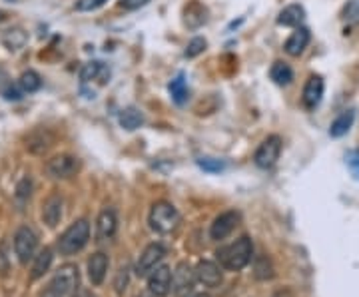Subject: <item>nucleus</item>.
Listing matches in <instances>:
<instances>
[{
  "instance_id": "c756f323",
  "label": "nucleus",
  "mask_w": 359,
  "mask_h": 297,
  "mask_svg": "<svg viewBox=\"0 0 359 297\" xmlns=\"http://www.w3.org/2000/svg\"><path fill=\"white\" fill-rule=\"evenodd\" d=\"M104 4H106V0H78L76 11H80V13H92V11L100 8Z\"/></svg>"
},
{
  "instance_id": "f03ea898",
  "label": "nucleus",
  "mask_w": 359,
  "mask_h": 297,
  "mask_svg": "<svg viewBox=\"0 0 359 297\" xmlns=\"http://www.w3.org/2000/svg\"><path fill=\"white\" fill-rule=\"evenodd\" d=\"M78 285V268L76 265H65L50 279V284L44 287L40 297H68L74 293Z\"/></svg>"
},
{
  "instance_id": "a211bd4d",
  "label": "nucleus",
  "mask_w": 359,
  "mask_h": 297,
  "mask_svg": "<svg viewBox=\"0 0 359 297\" xmlns=\"http://www.w3.org/2000/svg\"><path fill=\"white\" fill-rule=\"evenodd\" d=\"M60 218H62V200L58 195H52L42 207V220L46 221L50 228H54L60 221Z\"/></svg>"
},
{
  "instance_id": "f257e3e1",
  "label": "nucleus",
  "mask_w": 359,
  "mask_h": 297,
  "mask_svg": "<svg viewBox=\"0 0 359 297\" xmlns=\"http://www.w3.org/2000/svg\"><path fill=\"white\" fill-rule=\"evenodd\" d=\"M252 256H254V246H252V240L248 235L240 237L238 242H233L230 246L219 247L216 251L219 265L224 270H230V272L244 270L245 265L252 261Z\"/></svg>"
},
{
  "instance_id": "58836bf2",
  "label": "nucleus",
  "mask_w": 359,
  "mask_h": 297,
  "mask_svg": "<svg viewBox=\"0 0 359 297\" xmlns=\"http://www.w3.org/2000/svg\"><path fill=\"white\" fill-rule=\"evenodd\" d=\"M86 297H94V296H86Z\"/></svg>"
},
{
  "instance_id": "4468645a",
  "label": "nucleus",
  "mask_w": 359,
  "mask_h": 297,
  "mask_svg": "<svg viewBox=\"0 0 359 297\" xmlns=\"http://www.w3.org/2000/svg\"><path fill=\"white\" fill-rule=\"evenodd\" d=\"M222 265L214 263V261H200L196 268V277L208 287H216L222 284Z\"/></svg>"
},
{
  "instance_id": "f8f14e48",
  "label": "nucleus",
  "mask_w": 359,
  "mask_h": 297,
  "mask_svg": "<svg viewBox=\"0 0 359 297\" xmlns=\"http://www.w3.org/2000/svg\"><path fill=\"white\" fill-rule=\"evenodd\" d=\"M118 230V218H116V212L112 207H106L100 212L98 221H96V235H98V242H110L116 235Z\"/></svg>"
},
{
  "instance_id": "e433bc0d",
  "label": "nucleus",
  "mask_w": 359,
  "mask_h": 297,
  "mask_svg": "<svg viewBox=\"0 0 359 297\" xmlns=\"http://www.w3.org/2000/svg\"><path fill=\"white\" fill-rule=\"evenodd\" d=\"M140 297H158V296H154V293L150 291V293H144V296H140Z\"/></svg>"
},
{
  "instance_id": "b1692460",
  "label": "nucleus",
  "mask_w": 359,
  "mask_h": 297,
  "mask_svg": "<svg viewBox=\"0 0 359 297\" xmlns=\"http://www.w3.org/2000/svg\"><path fill=\"white\" fill-rule=\"evenodd\" d=\"M50 263H52V249L50 247H44L39 256L34 258V265H32V279H39V277H42L44 273L48 272Z\"/></svg>"
},
{
  "instance_id": "393cba45",
  "label": "nucleus",
  "mask_w": 359,
  "mask_h": 297,
  "mask_svg": "<svg viewBox=\"0 0 359 297\" xmlns=\"http://www.w3.org/2000/svg\"><path fill=\"white\" fill-rule=\"evenodd\" d=\"M18 84H20L22 92L32 94V92L40 90V86H42V80H40V76L36 74V72H34V70H28V72H25V74L20 76Z\"/></svg>"
},
{
  "instance_id": "423d86ee",
  "label": "nucleus",
  "mask_w": 359,
  "mask_h": 297,
  "mask_svg": "<svg viewBox=\"0 0 359 297\" xmlns=\"http://www.w3.org/2000/svg\"><path fill=\"white\" fill-rule=\"evenodd\" d=\"M36 246H39V237L30 228H20L14 235V251L20 259V263H28L34 258Z\"/></svg>"
},
{
  "instance_id": "dca6fc26",
  "label": "nucleus",
  "mask_w": 359,
  "mask_h": 297,
  "mask_svg": "<svg viewBox=\"0 0 359 297\" xmlns=\"http://www.w3.org/2000/svg\"><path fill=\"white\" fill-rule=\"evenodd\" d=\"M106 272H108V258H106V254H102V251L94 254L88 259L90 282L94 285H100L104 282V277H106Z\"/></svg>"
},
{
  "instance_id": "f704fd0d",
  "label": "nucleus",
  "mask_w": 359,
  "mask_h": 297,
  "mask_svg": "<svg viewBox=\"0 0 359 297\" xmlns=\"http://www.w3.org/2000/svg\"><path fill=\"white\" fill-rule=\"evenodd\" d=\"M30 195V180H22L18 186V198H28Z\"/></svg>"
},
{
  "instance_id": "4c0bfd02",
  "label": "nucleus",
  "mask_w": 359,
  "mask_h": 297,
  "mask_svg": "<svg viewBox=\"0 0 359 297\" xmlns=\"http://www.w3.org/2000/svg\"><path fill=\"white\" fill-rule=\"evenodd\" d=\"M194 297H212L210 293H198V296H194Z\"/></svg>"
},
{
  "instance_id": "ddd939ff",
  "label": "nucleus",
  "mask_w": 359,
  "mask_h": 297,
  "mask_svg": "<svg viewBox=\"0 0 359 297\" xmlns=\"http://www.w3.org/2000/svg\"><path fill=\"white\" fill-rule=\"evenodd\" d=\"M323 90H325V84H323V78L321 76H309V80L304 86V94H302V102L308 110H316L320 106L321 98H323Z\"/></svg>"
},
{
  "instance_id": "9b49d317",
  "label": "nucleus",
  "mask_w": 359,
  "mask_h": 297,
  "mask_svg": "<svg viewBox=\"0 0 359 297\" xmlns=\"http://www.w3.org/2000/svg\"><path fill=\"white\" fill-rule=\"evenodd\" d=\"M148 287L150 291L158 297H166L170 293V287H172V272L168 265H160L154 268L150 277H148Z\"/></svg>"
},
{
  "instance_id": "1a4fd4ad",
  "label": "nucleus",
  "mask_w": 359,
  "mask_h": 297,
  "mask_svg": "<svg viewBox=\"0 0 359 297\" xmlns=\"http://www.w3.org/2000/svg\"><path fill=\"white\" fill-rule=\"evenodd\" d=\"M240 223V214L238 212H224V214H219L218 218L214 220L212 223V228H210V235H212V240H226L228 235H230L233 230H236V226Z\"/></svg>"
},
{
  "instance_id": "473e14b6",
  "label": "nucleus",
  "mask_w": 359,
  "mask_h": 297,
  "mask_svg": "<svg viewBox=\"0 0 359 297\" xmlns=\"http://www.w3.org/2000/svg\"><path fill=\"white\" fill-rule=\"evenodd\" d=\"M150 0H122L120 4H122V8H126V11H138L142 6H146Z\"/></svg>"
},
{
  "instance_id": "9d476101",
  "label": "nucleus",
  "mask_w": 359,
  "mask_h": 297,
  "mask_svg": "<svg viewBox=\"0 0 359 297\" xmlns=\"http://www.w3.org/2000/svg\"><path fill=\"white\" fill-rule=\"evenodd\" d=\"M166 256V247L162 246V244H150V246L146 247L144 251H142L140 259H138V265H136V275H148V273H152V270L156 268V263L160 261V259Z\"/></svg>"
},
{
  "instance_id": "c85d7f7f",
  "label": "nucleus",
  "mask_w": 359,
  "mask_h": 297,
  "mask_svg": "<svg viewBox=\"0 0 359 297\" xmlns=\"http://www.w3.org/2000/svg\"><path fill=\"white\" fill-rule=\"evenodd\" d=\"M256 277L257 279H271L273 277V268L268 258H259L256 261Z\"/></svg>"
},
{
  "instance_id": "2f4dec72",
  "label": "nucleus",
  "mask_w": 359,
  "mask_h": 297,
  "mask_svg": "<svg viewBox=\"0 0 359 297\" xmlns=\"http://www.w3.org/2000/svg\"><path fill=\"white\" fill-rule=\"evenodd\" d=\"M346 18L349 22L359 20V0H349V4L346 6Z\"/></svg>"
},
{
  "instance_id": "412c9836",
  "label": "nucleus",
  "mask_w": 359,
  "mask_h": 297,
  "mask_svg": "<svg viewBox=\"0 0 359 297\" xmlns=\"http://www.w3.org/2000/svg\"><path fill=\"white\" fill-rule=\"evenodd\" d=\"M118 120H120V126H122L124 130H128V132H132V130H138L142 124H144V116H142V112L138 110V108H134V106L124 108V110L120 112Z\"/></svg>"
},
{
  "instance_id": "6e6552de",
  "label": "nucleus",
  "mask_w": 359,
  "mask_h": 297,
  "mask_svg": "<svg viewBox=\"0 0 359 297\" xmlns=\"http://www.w3.org/2000/svg\"><path fill=\"white\" fill-rule=\"evenodd\" d=\"M80 168V164H78V160L74 156H56V158H52L50 162L46 164V172L50 174L52 178H60V180H66V178H72L74 174Z\"/></svg>"
},
{
  "instance_id": "cd10ccee",
  "label": "nucleus",
  "mask_w": 359,
  "mask_h": 297,
  "mask_svg": "<svg viewBox=\"0 0 359 297\" xmlns=\"http://www.w3.org/2000/svg\"><path fill=\"white\" fill-rule=\"evenodd\" d=\"M204 50H205V40L202 39V36H196V39H192L190 42H188L184 56H186V58H196V56H200Z\"/></svg>"
},
{
  "instance_id": "7ed1b4c3",
  "label": "nucleus",
  "mask_w": 359,
  "mask_h": 297,
  "mask_svg": "<svg viewBox=\"0 0 359 297\" xmlns=\"http://www.w3.org/2000/svg\"><path fill=\"white\" fill-rule=\"evenodd\" d=\"M90 240V223L86 220L74 221L60 237H58V249L65 256H72L80 251L88 244Z\"/></svg>"
},
{
  "instance_id": "4be33fe9",
  "label": "nucleus",
  "mask_w": 359,
  "mask_h": 297,
  "mask_svg": "<svg viewBox=\"0 0 359 297\" xmlns=\"http://www.w3.org/2000/svg\"><path fill=\"white\" fill-rule=\"evenodd\" d=\"M353 118H355V112H353V110L341 112V114L332 122L330 136H332V138H341V136H346L347 132H349V128H351V124H353Z\"/></svg>"
},
{
  "instance_id": "39448f33",
  "label": "nucleus",
  "mask_w": 359,
  "mask_h": 297,
  "mask_svg": "<svg viewBox=\"0 0 359 297\" xmlns=\"http://www.w3.org/2000/svg\"><path fill=\"white\" fill-rule=\"evenodd\" d=\"M282 154V140L280 136H269L264 142L259 144V148L256 150V166L262 170H269L276 166V162L280 160Z\"/></svg>"
},
{
  "instance_id": "aec40b11",
  "label": "nucleus",
  "mask_w": 359,
  "mask_h": 297,
  "mask_svg": "<svg viewBox=\"0 0 359 297\" xmlns=\"http://www.w3.org/2000/svg\"><path fill=\"white\" fill-rule=\"evenodd\" d=\"M168 90H170V96H172V100L178 104V106L186 104V102H188V98H190L188 82H186V76H184V74H178V76L174 78V80L170 82Z\"/></svg>"
},
{
  "instance_id": "2eb2a0df",
  "label": "nucleus",
  "mask_w": 359,
  "mask_h": 297,
  "mask_svg": "<svg viewBox=\"0 0 359 297\" xmlns=\"http://www.w3.org/2000/svg\"><path fill=\"white\" fill-rule=\"evenodd\" d=\"M309 44V30L308 28H304V26H297L294 32H292V36L285 40V52L290 54V56H299L302 52L308 48Z\"/></svg>"
},
{
  "instance_id": "6ab92c4d",
  "label": "nucleus",
  "mask_w": 359,
  "mask_h": 297,
  "mask_svg": "<svg viewBox=\"0 0 359 297\" xmlns=\"http://www.w3.org/2000/svg\"><path fill=\"white\" fill-rule=\"evenodd\" d=\"M306 18V11L299 4H290L285 6L280 16H278V25L280 26H299L302 20Z\"/></svg>"
},
{
  "instance_id": "7c9ffc66",
  "label": "nucleus",
  "mask_w": 359,
  "mask_h": 297,
  "mask_svg": "<svg viewBox=\"0 0 359 297\" xmlns=\"http://www.w3.org/2000/svg\"><path fill=\"white\" fill-rule=\"evenodd\" d=\"M347 166L351 170V174L355 176V180H359V150H351L346 158Z\"/></svg>"
},
{
  "instance_id": "c9c22d12",
  "label": "nucleus",
  "mask_w": 359,
  "mask_h": 297,
  "mask_svg": "<svg viewBox=\"0 0 359 297\" xmlns=\"http://www.w3.org/2000/svg\"><path fill=\"white\" fill-rule=\"evenodd\" d=\"M4 94H6V98H8V100H18V98H20V92L14 90V88H11V90H6V92H4Z\"/></svg>"
},
{
  "instance_id": "a878e982",
  "label": "nucleus",
  "mask_w": 359,
  "mask_h": 297,
  "mask_svg": "<svg viewBox=\"0 0 359 297\" xmlns=\"http://www.w3.org/2000/svg\"><path fill=\"white\" fill-rule=\"evenodd\" d=\"M26 42V34L20 30V28H14V30H8L6 36H4V44L11 48V50H18L22 48Z\"/></svg>"
},
{
  "instance_id": "5701e85b",
  "label": "nucleus",
  "mask_w": 359,
  "mask_h": 297,
  "mask_svg": "<svg viewBox=\"0 0 359 297\" xmlns=\"http://www.w3.org/2000/svg\"><path fill=\"white\" fill-rule=\"evenodd\" d=\"M269 78L278 84V86H287L294 80V70L285 62H273L271 70H269Z\"/></svg>"
},
{
  "instance_id": "20e7f679",
  "label": "nucleus",
  "mask_w": 359,
  "mask_h": 297,
  "mask_svg": "<svg viewBox=\"0 0 359 297\" xmlns=\"http://www.w3.org/2000/svg\"><path fill=\"white\" fill-rule=\"evenodd\" d=\"M180 218L178 209L168 202H156L150 209V228L158 233H172L178 230Z\"/></svg>"
},
{
  "instance_id": "72a5a7b5",
  "label": "nucleus",
  "mask_w": 359,
  "mask_h": 297,
  "mask_svg": "<svg viewBox=\"0 0 359 297\" xmlns=\"http://www.w3.org/2000/svg\"><path fill=\"white\" fill-rule=\"evenodd\" d=\"M8 270V258H6V244H0V273H6Z\"/></svg>"
},
{
  "instance_id": "bb28decb",
  "label": "nucleus",
  "mask_w": 359,
  "mask_h": 297,
  "mask_svg": "<svg viewBox=\"0 0 359 297\" xmlns=\"http://www.w3.org/2000/svg\"><path fill=\"white\" fill-rule=\"evenodd\" d=\"M198 166L204 170V172H210V174H219V172L226 170V162L216 160V158H200L198 160Z\"/></svg>"
},
{
  "instance_id": "f3484780",
  "label": "nucleus",
  "mask_w": 359,
  "mask_h": 297,
  "mask_svg": "<svg viewBox=\"0 0 359 297\" xmlns=\"http://www.w3.org/2000/svg\"><path fill=\"white\" fill-rule=\"evenodd\" d=\"M110 78V70L102 64V62H90L82 70H80V80L84 84L88 82H98V84H106Z\"/></svg>"
},
{
  "instance_id": "0eeeda50",
  "label": "nucleus",
  "mask_w": 359,
  "mask_h": 297,
  "mask_svg": "<svg viewBox=\"0 0 359 297\" xmlns=\"http://www.w3.org/2000/svg\"><path fill=\"white\" fill-rule=\"evenodd\" d=\"M196 272L188 263H178L176 270H174V275H172V289L176 297H188L194 291V284H196Z\"/></svg>"
}]
</instances>
